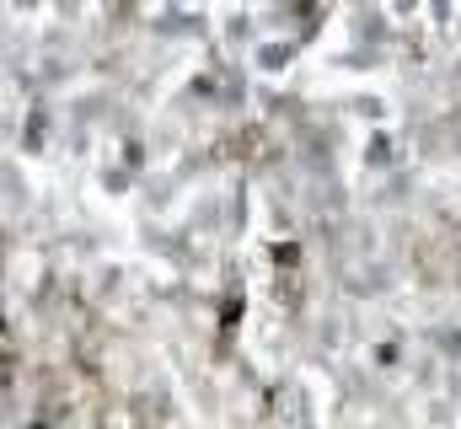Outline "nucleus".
Returning a JSON list of instances; mask_svg holds the SVG:
<instances>
[]
</instances>
